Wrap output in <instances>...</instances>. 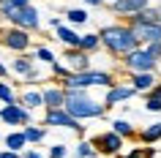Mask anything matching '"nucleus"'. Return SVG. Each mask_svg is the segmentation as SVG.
<instances>
[{"label":"nucleus","instance_id":"nucleus-1","mask_svg":"<svg viewBox=\"0 0 161 158\" xmlns=\"http://www.w3.org/2000/svg\"><path fill=\"white\" fill-rule=\"evenodd\" d=\"M98 41H101V46L107 52L118 55V57H123V55H128V52H134L139 46L128 25H107V27H101Z\"/></svg>","mask_w":161,"mask_h":158},{"label":"nucleus","instance_id":"nucleus-2","mask_svg":"<svg viewBox=\"0 0 161 158\" xmlns=\"http://www.w3.org/2000/svg\"><path fill=\"white\" fill-rule=\"evenodd\" d=\"M63 93H66V104H63V109H66L74 120L104 117V112H107V106L98 104V101H93L90 95H87V90H63Z\"/></svg>","mask_w":161,"mask_h":158},{"label":"nucleus","instance_id":"nucleus-3","mask_svg":"<svg viewBox=\"0 0 161 158\" xmlns=\"http://www.w3.org/2000/svg\"><path fill=\"white\" fill-rule=\"evenodd\" d=\"M0 17L8 19L11 27H19V30H25V33H30V30L38 27V11H36L33 6L17 8V6H11V0H3V3H0Z\"/></svg>","mask_w":161,"mask_h":158},{"label":"nucleus","instance_id":"nucleus-4","mask_svg":"<svg viewBox=\"0 0 161 158\" xmlns=\"http://www.w3.org/2000/svg\"><path fill=\"white\" fill-rule=\"evenodd\" d=\"M112 84H118L112 79V74L107 71H82V74H71L63 82V90H87V87H112Z\"/></svg>","mask_w":161,"mask_h":158},{"label":"nucleus","instance_id":"nucleus-5","mask_svg":"<svg viewBox=\"0 0 161 158\" xmlns=\"http://www.w3.org/2000/svg\"><path fill=\"white\" fill-rule=\"evenodd\" d=\"M123 66H126L131 74H153L156 66H158V60H153L150 55L145 52V46H136L134 52L123 55Z\"/></svg>","mask_w":161,"mask_h":158},{"label":"nucleus","instance_id":"nucleus-6","mask_svg":"<svg viewBox=\"0 0 161 158\" xmlns=\"http://www.w3.org/2000/svg\"><path fill=\"white\" fill-rule=\"evenodd\" d=\"M128 27H131V33H134V38H136L139 46L161 41V25L158 22H131Z\"/></svg>","mask_w":161,"mask_h":158},{"label":"nucleus","instance_id":"nucleus-7","mask_svg":"<svg viewBox=\"0 0 161 158\" xmlns=\"http://www.w3.org/2000/svg\"><path fill=\"white\" fill-rule=\"evenodd\" d=\"M0 44L14 52H25L30 46V33L19 30V27H6V30H0Z\"/></svg>","mask_w":161,"mask_h":158},{"label":"nucleus","instance_id":"nucleus-8","mask_svg":"<svg viewBox=\"0 0 161 158\" xmlns=\"http://www.w3.org/2000/svg\"><path fill=\"white\" fill-rule=\"evenodd\" d=\"M44 125H60V128H71V131H76V133L85 131V125H79V120H74L66 109H47Z\"/></svg>","mask_w":161,"mask_h":158},{"label":"nucleus","instance_id":"nucleus-9","mask_svg":"<svg viewBox=\"0 0 161 158\" xmlns=\"http://www.w3.org/2000/svg\"><path fill=\"white\" fill-rule=\"evenodd\" d=\"M93 150L96 153H104V155H118L120 147H123V139H120L118 133H98V136H93Z\"/></svg>","mask_w":161,"mask_h":158},{"label":"nucleus","instance_id":"nucleus-10","mask_svg":"<svg viewBox=\"0 0 161 158\" xmlns=\"http://www.w3.org/2000/svg\"><path fill=\"white\" fill-rule=\"evenodd\" d=\"M0 120L6 125H30V112L14 101V104H6L0 109Z\"/></svg>","mask_w":161,"mask_h":158},{"label":"nucleus","instance_id":"nucleus-11","mask_svg":"<svg viewBox=\"0 0 161 158\" xmlns=\"http://www.w3.org/2000/svg\"><path fill=\"white\" fill-rule=\"evenodd\" d=\"M66 63L63 66L71 71V74H82V71H90V55H85L82 49H66Z\"/></svg>","mask_w":161,"mask_h":158},{"label":"nucleus","instance_id":"nucleus-12","mask_svg":"<svg viewBox=\"0 0 161 158\" xmlns=\"http://www.w3.org/2000/svg\"><path fill=\"white\" fill-rule=\"evenodd\" d=\"M134 93L136 90L131 87V84H112L109 93H107V104H104V106H115V104H120V101H128Z\"/></svg>","mask_w":161,"mask_h":158},{"label":"nucleus","instance_id":"nucleus-13","mask_svg":"<svg viewBox=\"0 0 161 158\" xmlns=\"http://www.w3.org/2000/svg\"><path fill=\"white\" fill-rule=\"evenodd\" d=\"M41 101L47 109H63L66 93H63V87H47V90H41Z\"/></svg>","mask_w":161,"mask_h":158},{"label":"nucleus","instance_id":"nucleus-14","mask_svg":"<svg viewBox=\"0 0 161 158\" xmlns=\"http://www.w3.org/2000/svg\"><path fill=\"white\" fill-rule=\"evenodd\" d=\"M112 11H118V14H139L142 8H147V0H115V3H109Z\"/></svg>","mask_w":161,"mask_h":158},{"label":"nucleus","instance_id":"nucleus-15","mask_svg":"<svg viewBox=\"0 0 161 158\" xmlns=\"http://www.w3.org/2000/svg\"><path fill=\"white\" fill-rule=\"evenodd\" d=\"M14 71L17 74H22V76H27V79H38V71L33 68V57H17L14 60Z\"/></svg>","mask_w":161,"mask_h":158},{"label":"nucleus","instance_id":"nucleus-16","mask_svg":"<svg viewBox=\"0 0 161 158\" xmlns=\"http://www.w3.org/2000/svg\"><path fill=\"white\" fill-rule=\"evenodd\" d=\"M131 82H134L131 87H134L136 93H150L153 84H156V76H153V74H134V76H131Z\"/></svg>","mask_w":161,"mask_h":158},{"label":"nucleus","instance_id":"nucleus-17","mask_svg":"<svg viewBox=\"0 0 161 158\" xmlns=\"http://www.w3.org/2000/svg\"><path fill=\"white\" fill-rule=\"evenodd\" d=\"M17 104H19V106H25L27 112H30V109H38V106H44L41 93H38V90H25V93H22V98H19Z\"/></svg>","mask_w":161,"mask_h":158},{"label":"nucleus","instance_id":"nucleus-18","mask_svg":"<svg viewBox=\"0 0 161 158\" xmlns=\"http://www.w3.org/2000/svg\"><path fill=\"white\" fill-rule=\"evenodd\" d=\"M58 38H60L63 44H66L68 49H79V35H76L74 30H71V27L60 25V27H58Z\"/></svg>","mask_w":161,"mask_h":158},{"label":"nucleus","instance_id":"nucleus-19","mask_svg":"<svg viewBox=\"0 0 161 158\" xmlns=\"http://www.w3.org/2000/svg\"><path fill=\"white\" fill-rule=\"evenodd\" d=\"M98 46H101V41H98V35H96V33L79 35V49L85 52V55H90V52H96Z\"/></svg>","mask_w":161,"mask_h":158},{"label":"nucleus","instance_id":"nucleus-20","mask_svg":"<svg viewBox=\"0 0 161 158\" xmlns=\"http://www.w3.org/2000/svg\"><path fill=\"white\" fill-rule=\"evenodd\" d=\"M25 136H22V131H14V133H8V136H6V147L11 150V153H22V150H25Z\"/></svg>","mask_w":161,"mask_h":158},{"label":"nucleus","instance_id":"nucleus-21","mask_svg":"<svg viewBox=\"0 0 161 158\" xmlns=\"http://www.w3.org/2000/svg\"><path fill=\"white\" fill-rule=\"evenodd\" d=\"M22 136H25V142H41L44 136H47V131H44V128H38V125H25Z\"/></svg>","mask_w":161,"mask_h":158},{"label":"nucleus","instance_id":"nucleus-22","mask_svg":"<svg viewBox=\"0 0 161 158\" xmlns=\"http://www.w3.org/2000/svg\"><path fill=\"white\" fill-rule=\"evenodd\" d=\"M139 139L147 142V144H150V142H158L161 139V123H153L150 128H145V131L139 133Z\"/></svg>","mask_w":161,"mask_h":158},{"label":"nucleus","instance_id":"nucleus-23","mask_svg":"<svg viewBox=\"0 0 161 158\" xmlns=\"http://www.w3.org/2000/svg\"><path fill=\"white\" fill-rule=\"evenodd\" d=\"M112 133H118L120 139H123V136H131V133H134V128H131V123H128V120H115V123H112Z\"/></svg>","mask_w":161,"mask_h":158},{"label":"nucleus","instance_id":"nucleus-24","mask_svg":"<svg viewBox=\"0 0 161 158\" xmlns=\"http://www.w3.org/2000/svg\"><path fill=\"white\" fill-rule=\"evenodd\" d=\"M66 17H68L71 25H82V22H87V11H82V8H68Z\"/></svg>","mask_w":161,"mask_h":158},{"label":"nucleus","instance_id":"nucleus-25","mask_svg":"<svg viewBox=\"0 0 161 158\" xmlns=\"http://www.w3.org/2000/svg\"><path fill=\"white\" fill-rule=\"evenodd\" d=\"M131 22H156V8H150V6H147V8H142L139 14H134V17H131Z\"/></svg>","mask_w":161,"mask_h":158},{"label":"nucleus","instance_id":"nucleus-26","mask_svg":"<svg viewBox=\"0 0 161 158\" xmlns=\"http://www.w3.org/2000/svg\"><path fill=\"white\" fill-rule=\"evenodd\" d=\"M0 101H3V106H6V104H14V90H11V84L8 82H0Z\"/></svg>","mask_w":161,"mask_h":158},{"label":"nucleus","instance_id":"nucleus-27","mask_svg":"<svg viewBox=\"0 0 161 158\" xmlns=\"http://www.w3.org/2000/svg\"><path fill=\"white\" fill-rule=\"evenodd\" d=\"M76 155L79 158H93V155H98V153L93 150L90 142H79V144H76Z\"/></svg>","mask_w":161,"mask_h":158},{"label":"nucleus","instance_id":"nucleus-28","mask_svg":"<svg viewBox=\"0 0 161 158\" xmlns=\"http://www.w3.org/2000/svg\"><path fill=\"white\" fill-rule=\"evenodd\" d=\"M36 57L41 60V63H47V66H52V63H55V55H52L47 46H38V49H36Z\"/></svg>","mask_w":161,"mask_h":158},{"label":"nucleus","instance_id":"nucleus-29","mask_svg":"<svg viewBox=\"0 0 161 158\" xmlns=\"http://www.w3.org/2000/svg\"><path fill=\"white\" fill-rule=\"evenodd\" d=\"M52 74H55V76H63V79H68V76H71V71H68L63 63H58V60H55V63H52Z\"/></svg>","mask_w":161,"mask_h":158},{"label":"nucleus","instance_id":"nucleus-30","mask_svg":"<svg viewBox=\"0 0 161 158\" xmlns=\"http://www.w3.org/2000/svg\"><path fill=\"white\" fill-rule=\"evenodd\" d=\"M145 52H147V55H150L153 60H161V41H156V44H147V46H145Z\"/></svg>","mask_w":161,"mask_h":158},{"label":"nucleus","instance_id":"nucleus-31","mask_svg":"<svg viewBox=\"0 0 161 158\" xmlns=\"http://www.w3.org/2000/svg\"><path fill=\"white\" fill-rule=\"evenodd\" d=\"M66 144H55V147H49V158H66Z\"/></svg>","mask_w":161,"mask_h":158},{"label":"nucleus","instance_id":"nucleus-32","mask_svg":"<svg viewBox=\"0 0 161 158\" xmlns=\"http://www.w3.org/2000/svg\"><path fill=\"white\" fill-rule=\"evenodd\" d=\"M150 155H153L150 150H134V153H128L126 158H150Z\"/></svg>","mask_w":161,"mask_h":158},{"label":"nucleus","instance_id":"nucleus-33","mask_svg":"<svg viewBox=\"0 0 161 158\" xmlns=\"http://www.w3.org/2000/svg\"><path fill=\"white\" fill-rule=\"evenodd\" d=\"M147 109L150 112H161V101L158 98H147Z\"/></svg>","mask_w":161,"mask_h":158},{"label":"nucleus","instance_id":"nucleus-34","mask_svg":"<svg viewBox=\"0 0 161 158\" xmlns=\"http://www.w3.org/2000/svg\"><path fill=\"white\" fill-rule=\"evenodd\" d=\"M145 95H147V98H158V101H161V84H153V90L145 93Z\"/></svg>","mask_w":161,"mask_h":158},{"label":"nucleus","instance_id":"nucleus-35","mask_svg":"<svg viewBox=\"0 0 161 158\" xmlns=\"http://www.w3.org/2000/svg\"><path fill=\"white\" fill-rule=\"evenodd\" d=\"M19 158H44V155L38 153V150H25V153H22Z\"/></svg>","mask_w":161,"mask_h":158},{"label":"nucleus","instance_id":"nucleus-36","mask_svg":"<svg viewBox=\"0 0 161 158\" xmlns=\"http://www.w3.org/2000/svg\"><path fill=\"white\" fill-rule=\"evenodd\" d=\"M0 158H19V153H11V150H3V153H0Z\"/></svg>","mask_w":161,"mask_h":158},{"label":"nucleus","instance_id":"nucleus-37","mask_svg":"<svg viewBox=\"0 0 161 158\" xmlns=\"http://www.w3.org/2000/svg\"><path fill=\"white\" fill-rule=\"evenodd\" d=\"M11 6H17V8H22V6H30V0H11Z\"/></svg>","mask_w":161,"mask_h":158},{"label":"nucleus","instance_id":"nucleus-38","mask_svg":"<svg viewBox=\"0 0 161 158\" xmlns=\"http://www.w3.org/2000/svg\"><path fill=\"white\" fill-rule=\"evenodd\" d=\"M156 22L161 25V6H156Z\"/></svg>","mask_w":161,"mask_h":158},{"label":"nucleus","instance_id":"nucleus-39","mask_svg":"<svg viewBox=\"0 0 161 158\" xmlns=\"http://www.w3.org/2000/svg\"><path fill=\"white\" fill-rule=\"evenodd\" d=\"M85 3H87V6H101L104 0H85Z\"/></svg>","mask_w":161,"mask_h":158},{"label":"nucleus","instance_id":"nucleus-40","mask_svg":"<svg viewBox=\"0 0 161 158\" xmlns=\"http://www.w3.org/2000/svg\"><path fill=\"white\" fill-rule=\"evenodd\" d=\"M6 74H8V68H6L3 63H0V76H6Z\"/></svg>","mask_w":161,"mask_h":158},{"label":"nucleus","instance_id":"nucleus-41","mask_svg":"<svg viewBox=\"0 0 161 158\" xmlns=\"http://www.w3.org/2000/svg\"><path fill=\"white\" fill-rule=\"evenodd\" d=\"M104 3H115V0H104Z\"/></svg>","mask_w":161,"mask_h":158},{"label":"nucleus","instance_id":"nucleus-42","mask_svg":"<svg viewBox=\"0 0 161 158\" xmlns=\"http://www.w3.org/2000/svg\"><path fill=\"white\" fill-rule=\"evenodd\" d=\"M0 3H3V0H0Z\"/></svg>","mask_w":161,"mask_h":158}]
</instances>
